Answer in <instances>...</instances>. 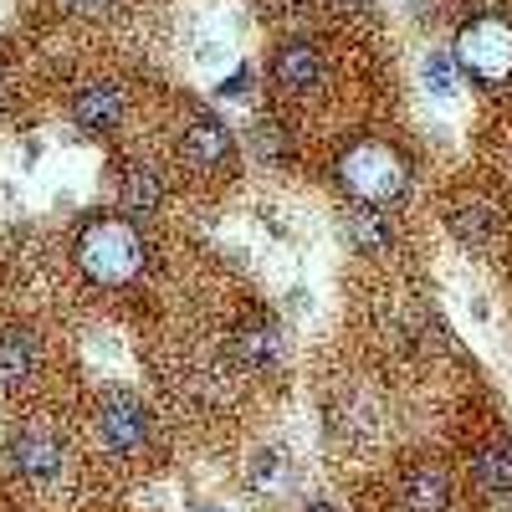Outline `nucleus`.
Wrapping results in <instances>:
<instances>
[{"label": "nucleus", "mask_w": 512, "mask_h": 512, "mask_svg": "<svg viewBox=\"0 0 512 512\" xmlns=\"http://www.w3.org/2000/svg\"><path fill=\"white\" fill-rule=\"evenodd\" d=\"M77 262L93 282L103 287H123L144 272V241L128 221H93L77 236Z\"/></svg>", "instance_id": "1"}, {"label": "nucleus", "mask_w": 512, "mask_h": 512, "mask_svg": "<svg viewBox=\"0 0 512 512\" xmlns=\"http://www.w3.org/2000/svg\"><path fill=\"white\" fill-rule=\"evenodd\" d=\"M338 180L364 205H390L405 195V164L390 144H354L338 159Z\"/></svg>", "instance_id": "2"}, {"label": "nucleus", "mask_w": 512, "mask_h": 512, "mask_svg": "<svg viewBox=\"0 0 512 512\" xmlns=\"http://www.w3.org/2000/svg\"><path fill=\"white\" fill-rule=\"evenodd\" d=\"M456 67H466L482 82H502L512 72V21L477 16L456 31Z\"/></svg>", "instance_id": "3"}, {"label": "nucleus", "mask_w": 512, "mask_h": 512, "mask_svg": "<svg viewBox=\"0 0 512 512\" xmlns=\"http://www.w3.org/2000/svg\"><path fill=\"white\" fill-rule=\"evenodd\" d=\"M98 436H103V446L118 451V456L144 451V441H149V410H144V400H134V395H108V400L98 405Z\"/></svg>", "instance_id": "4"}, {"label": "nucleus", "mask_w": 512, "mask_h": 512, "mask_svg": "<svg viewBox=\"0 0 512 512\" xmlns=\"http://www.w3.org/2000/svg\"><path fill=\"white\" fill-rule=\"evenodd\" d=\"M180 154H185L190 169H200V175H221L236 154V139H231L226 123H216L210 113H195L180 134Z\"/></svg>", "instance_id": "5"}, {"label": "nucleus", "mask_w": 512, "mask_h": 512, "mask_svg": "<svg viewBox=\"0 0 512 512\" xmlns=\"http://www.w3.org/2000/svg\"><path fill=\"white\" fill-rule=\"evenodd\" d=\"M272 77H277L282 93H313L318 82H323V57H318V47H308V41H292V47H282L277 62H272Z\"/></svg>", "instance_id": "6"}, {"label": "nucleus", "mask_w": 512, "mask_h": 512, "mask_svg": "<svg viewBox=\"0 0 512 512\" xmlns=\"http://www.w3.org/2000/svg\"><path fill=\"white\" fill-rule=\"evenodd\" d=\"M11 461L26 482H57L67 456H62V441H52V436H21L11 446Z\"/></svg>", "instance_id": "7"}, {"label": "nucleus", "mask_w": 512, "mask_h": 512, "mask_svg": "<svg viewBox=\"0 0 512 512\" xmlns=\"http://www.w3.org/2000/svg\"><path fill=\"white\" fill-rule=\"evenodd\" d=\"M446 497H451L446 472H441V466H431V461L410 466V472L400 477V502H405V512H441Z\"/></svg>", "instance_id": "8"}, {"label": "nucleus", "mask_w": 512, "mask_h": 512, "mask_svg": "<svg viewBox=\"0 0 512 512\" xmlns=\"http://www.w3.org/2000/svg\"><path fill=\"white\" fill-rule=\"evenodd\" d=\"M344 236H349V246L354 251H364V256H379V251H390V241H395V231H390V216H384L379 205H354L349 216H344Z\"/></svg>", "instance_id": "9"}, {"label": "nucleus", "mask_w": 512, "mask_h": 512, "mask_svg": "<svg viewBox=\"0 0 512 512\" xmlns=\"http://www.w3.org/2000/svg\"><path fill=\"white\" fill-rule=\"evenodd\" d=\"M72 118H77L82 128H93V134H108V128L123 118V93L113 88V82H93V88L77 93Z\"/></svg>", "instance_id": "10"}, {"label": "nucleus", "mask_w": 512, "mask_h": 512, "mask_svg": "<svg viewBox=\"0 0 512 512\" xmlns=\"http://www.w3.org/2000/svg\"><path fill=\"white\" fill-rule=\"evenodd\" d=\"M36 374V344L26 333H0V390H21Z\"/></svg>", "instance_id": "11"}, {"label": "nucleus", "mask_w": 512, "mask_h": 512, "mask_svg": "<svg viewBox=\"0 0 512 512\" xmlns=\"http://www.w3.org/2000/svg\"><path fill=\"white\" fill-rule=\"evenodd\" d=\"M472 477H477L482 492L507 497V492H512V441H497V446L477 451V456H472Z\"/></svg>", "instance_id": "12"}, {"label": "nucleus", "mask_w": 512, "mask_h": 512, "mask_svg": "<svg viewBox=\"0 0 512 512\" xmlns=\"http://www.w3.org/2000/svg\"><path fill=\"white\" fill-rule=\"evenodd\" d=\"M164 205V185L149 164H134L123 175V210L128 216H154V210Z\"/></svg>", "instance_id": "13"}, {"label": "nucleus", "mask_w": 512, "mask_h": 512, "mask_svg": "<svg viewBox=\"0 0 512 512\" xmlns=\"http://www.w3.org/2000/svg\"><path fill=\"white\" fill-rule=\"evenodd\" d=\"M236 354H241V359H246L251 369H267V364H277V354H282L277 323H267V318L246 323V328L236 333Z\"/></svg>", "instance_id": "14"}, {"label": "nucleus", "mask_w": 512, "mask_h": 512, "mask_svg": "<svg viewBox=\"0 0 512 512\" xmlns=\"http://www.w3.org/2000/svg\"><path fill=\"white\" fill-rule=\"evenodd\" d=\"M425 88H431L436 98H451V93H456V62H451L446 52L425 57Z\"/></svg>", "instance_id": "15"}, {"label": "nucleus", "mask_w": 512, "mask_h": 512, "mask_svg": "<svg viewBox=\"0 0 512 512\" xmlns=\"http://www.w3.org/2000/svg\"><path fill=\"white\" fill-rule=\"evenodd\" d=\"M451 226H456L461 241H477V246H482V241H487V210H482V205H461L456 216H451Z\"/></svg>", "instance_id": "16"}, {"label": "nucleus", "mask_w": 512, "mask_h": 512, "mask_svg": "<svg viewBox=\"0 0 512 512\" xmlns=\"http://www.w3.org/2000/svg\"><path fill=\"white\" fill-rule=\"evenodd\" d=\"M251 149H256V154H267V159H277V154H282L277 123H256V128H251Z\"/></svg>", "instance_id": "17"}, {"label": "nucleus", "mask_w": 512, "mask_h": 512, "mask_svg": "<svg viewBox=\"0 0 512 512\" xmlns=\"http://www.w3.org/2000/svg\"><path fill=\"white\" fill-rule=\"evenodd\" d=\"M282 477V456L277 451H267V456H256V472H251V482L262 487V482H277Z\"/></svg>", "instance_id": "18"}, {"label": "nucleus", "mask_w": 512, "mask_h": 512, "mask_svg": "<svg viewBox=\"0 0 512 512\" xmlns=\"http://www.w3.org/2000/svg\"><path fill=\"white\" fill-rule=\"evenodd\" d=\"M67 6L82 16H103V11H113V0H67Z\"/></svg>", "instance_id": "19"}, {"label": "nucleus", "mask_w": 512, "mask_h": 512, "mask_svg": "<svg viewBox=\"0 0 512 512\" xmlns=\"http://www.w3.org/2000/svg\"><path fill=\"white\" fill-rule=\"evenodd\" d=\"M308 512H333V507L328 502H308Z\"/></svg>", "instance_id": "20"}, {"label": "nucleus", "mask_w": 512, "mask_h": 512, "mask_svg": "<svg viewBox=\"0 0 512 512\" xmlns=\"http://www.w3.org/2000/svg\"><path fill=\"white\" fill-rule=\"evenodd\" d=\"M0 108H6V77H0Z\"/></svg>", "instance_id": "21"}]
</instances>
